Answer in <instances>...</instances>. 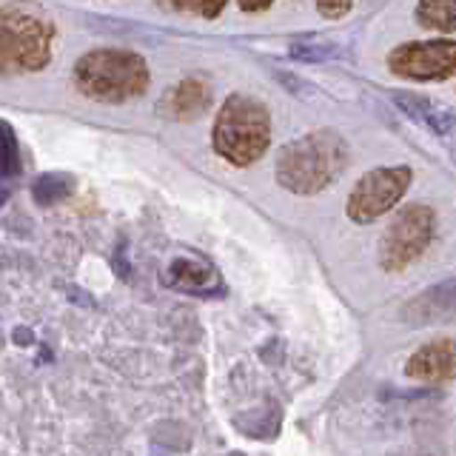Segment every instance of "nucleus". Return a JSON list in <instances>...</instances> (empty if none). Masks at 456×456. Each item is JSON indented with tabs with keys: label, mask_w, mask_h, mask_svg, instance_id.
<instances>
[{
	"label": "nucleus",
	"mask_w": 456,
	"mask_h": 456,
	"mask_svg": "<svg viewBox=\"0 0 456 456\" xmlns=\"http://www.w3.org/2000/svg\"><path fill=\"white\" fill-rule=\"evenodd\" d=\"M394 103L403 109L411 120L422 123L425 128H431L434 134L439 137H456V111L434 103V100H425L417 94H405V92H396L394 94Z\"/></svg>",
	"instance_id": "9b49d317"
},
{
	"label": "nucleus",
	"mask_w": 456,
	"mask_h": 456,
	"mask_svg": "<svg viewBox=\"0 0 456 456\" xmlns=\"http://www.w3.org/2000/svg\"><path fill=\"white\" fill-rule=\"evenodd\" d=\"M436 234V211L431 206H408L394 217L379 240V265L385 271H403L413 265L431 246Z\"/></svg>",
	"instance_id": "39448f33"
},
{
	"label": "nucleus",
	"mask_w": 456,
	"mask_h": 456,
	"mask_svg": "<svg viewBox=\"0 0 456 456\" xmlns=\"http://www.w3.org/2000/svg\"><path fill=\"white\" fill-rule=\"evenodd\" d=\"M160 4H166L175 12H191L200 14V18H217L228 0H160Z\"/></svg>",
	"instance_id": "2eb2a0df"
},
{
	"label": "nucleus",
	"mask_w": 456,
	"mask_h": 456,
	"mask_svg": "<svg viewBox=\"0 0 456 456\" xmlns=\"http://www.w3.org/2000/svg\"><path fill=\"white\" fill-rule=\"evenodd\" d=\"M54 28L32 12H4L0 54L6 71H40L52 61Z\"/></svg>",
	"instance_id": "20e7f679"
},
{
	"label": "nucleus",
	"mask_w": 456,
	"mask_h": 456,
	"mask_svg": "<svg viewBox=\"0 0 456 456\" xmlns=\"http://www.w3.org/2000/svg\"><path fill=\"white\" fill-rule=\"evenodd\" d=\"M417 20L434 32H456V0H419Z\"/></svg>",
	"instance_id": "ddd939ff"
},
{
	"label": "nucleus",
	"mask_w": 456,
	"mask_h": 456,
	"mask_svg": "<svg viewBox=\"0 0 456 456\" xmlns=\"http://www.w3.org/2000/svg\"><path fill=\"white\" fill-rule=\"evenodd\" d=\"M240 4V9L242 12H263V9H268L274 0H237Z\"/></svg>",
	"instance_id": "a211bd4d"
},
{
	"label": "nucleus",
	"mask_w": 456,
	"mask_h": 456,
	"mask_svg": "<svg viewBox=\"0 0 456 456\" xmlns=\"http://www.w3.org/2000/svg\"><path fill=\"white\" fill-rule=\"evenodd\" d=\"M163 282L171 291L191 294L200 299H211V297L225 294V282L220 277V268L214 265L208 256H200L191 251L171 256L163 268Z\"/></svg>",
	"instance_id": "6e6552de"
},
{
	"label": "nucleus",
	"mask_w": 456,
	"mask_h": 456,
	"mask_svg": "<svg viewBox=\"0 0 456 456\" xmlns=\"http://www.w3.org/2000/svg\"><path fill=\"white\" fill-rule=\"evenodd\" d=\"M411 180H413V171L408 166H388V168L368 171V175L354 185V191L346 203L348 217L360 225L385 217V214L405 197Z\"/></svg>",
	"instance_id": "423d86ee"
},
{
	"label": "nucleus",
	"mask_w": 456,
	"mask_h": 456,
	"mask_svg": "<svg viewBox=\"0 0 456 456\" xmlns=\"http://www.w3.org/2000/svg\"><path fill=\"white\" fill-rule=\"evenodd\" d=\"M388 69L405 80H448L456 75V40H413L388 54Z\"/></svg>",
	"instance_id": "0eeeda50"
},
{
	"label": "nucleus",
	"mask_w": 456,
	"mask_h": 456,
	"mask_svg": "<svg viewBox=\"0 0 456 456\" xmlns=\"http://www.w3.org/2000/svg\"><path fill=\"white\" fill-rule=\"evenodd\" d=\"M405 317L413 325H428V322L456 317V280H448V282L436 285V289L419 294L405 308Z\"/></svg>",
	"instance_id": "f8f14e48"
},
{
	"label": "nucleus",
	"mask_w": 456,
	"mask_h": 456,
	"mask_svg": "<svg viewBox=\"0 0 456 456\" xmlns=\"http://www.w3.org/2000/svg\"><path fill=\"white\" fill-rule=\"evenodd\" d=\"M411 379L422 382H445L456 377V342L453 339H434L422 346L405 365Z\"/></svg>",
	"instance_id": "1a4fd4ad"
},
{
	"label": "nucleus",
	"mask_w": 456,
	"mask_h": 456,
	"mask_svg": "<svg viewBox=\"0 0 456 456\" xmlns=\"http://www.w3.org/2000/svg\"><path fill=\"white\" fill-rule=\"evenodd\" d=\"M348 166V142L342 134L328 132H308L297 137L277 154L274 175L277 183L291 194H317L328 189Z\"/></svg>",
	"instance_id": "f257e3e1"
},
{
	"label": "nucleus",
	"mask_w": 456,
	"mask_h": 456,
	"mask_svg": "<svg viewBox=\"0 0 456 456\" xmlns=\"http://www.w3.org/2000/svg\"><path fill=\"white\" fill-rule=\"evenodd\" d=\"M149 66L126 49H94L75 63V86L97 103H126L149 89Z\"/></svg>",
	"instance_id": "7ed1b4c3"
},
{
	"label": "nucleus",
	"mask_w": 456,
	"mask_h": 456,
	"mask_svg": "<svg viewBox=\"0 0 456 456\" xmlns=\"http://www.w3.org/2000/svg\"><path fill=\"white\" fill-rule=\"evenodd\" d=\"M314 4H317V12L322 14V18L339 20V18H346V14L351 12L354 0H314Z\"/></svg>",
	"instance_id": "f3484780"
},
{
	"label": "nucleus",
	"mask_w": 456,
	"mask_h": 456,
	"mask_svg": "<svg viewBox=\"0 0 456 456\" xmlns=\"http://www.w3.org/2000/svg\"><path fill=\"white\" fill-rule=\"evenodd\" d=\"M214 151L225 163L246 168L265 154L271 142V111L254 94H232L220 106L211 132Z\"/></svg>",
	"instance_id": "f03ea898"
},
{
	"label": "nucleus",
	"mask_w": 456,
	"mask_h": 456,
	"mask_svg": "<svg viewBox=\"0 0 456 456\" xmlns=\"http://www.w3.org/2000/svg\"><path fill=\"white\" fill-rule=\"evenodd\" d=\"M20 171V151H18V137L14 128L4 120V180L14 177Z\"/></svg>",
	"instance_id": "dca6fc26"
},
{
	"label": "nucleus",
	"mask_w": 456,
	"mask_h": 456,
	"mask_svg": "<svg viewBox=\"0 0 456 456\" xmlns=\"http://www.w3.org/2000/svg\"><path fill=\"white\" fill-rule=\"evenodd\" d=\"M211 106V86L200 77H185L163 94L160 111L168 120H197Z\"/></svg>",
	"instance_id": "9d476101"
},
{
	"label": "nucleus",
	"mask_w": 456,
	"mask_h": 456,
	"mask_svg": "<svg viewBox=\"0 0 456 456\" xmlns=\"http://www.w3.org/2000/svg\"><path fill=\"white\" fill-rule=\"evenodd\" d=\"M71 191H75V180L69 175H43L32 185V197L37 206H54L66 200Z\"/></svg>",
	"instance_id": "4468645a"
}]
</instances>
